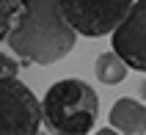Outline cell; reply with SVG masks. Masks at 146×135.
<instances>
[{
    "label": "cell",
    "instance_id": "1",
    "mask_svg": "<svg viewBox=\"0 0 146 135\" xmlns=\"http://www.w3.org/2000/svg\"><path fill=\"white\" fill-rule=\"evenodd\" d=\"M6 41L19 61L55 64L72 53L77 44V31L66 22L61 0H28Z\"/></svg>",
    "mask_w": 146,
    "mask_h": 135
},
{
    "label": "cell",
    "instance_id": "2",
    "mask_svg": "<svg viewBox=\"0 0 146 135\" xmlns=\"http://www.w3.org/2000/svg\"><path fill=\"white\" fill-rule=\"evenodd\" d=\"M97 116L99 96L86 80H58L41 99V119L52 135H88Z\"/></svg>",
    "mask_w": 146,
    "mask_h": 135
},
{
    "label": "cell",
    "instance_id": "3",
    "mask_svg": "<svg viewBox=\"0 0 146 135\" xmlns=\"http://www.w3.org/2000/svg\"><path fill=\"white\" fill-rule=\"evenodd\" d=\"M41 102L17 77H0V135H39Z\"/></svg>",
    "mask_w": 146,
    "mask_h": 135
},
{
    "label": "cell",
    "instance_id": "4",
    "mask_svg": "<svg viewBox=\"0 0 146 135\" xmlns=\"http://www.w3.org/2000/svg\"><path fill=\"white\" fill-rule=\"evenodd\" d=\"M132 3L135 0H61V11L77 36L97 39L119 28V22L130 14Z\"/></svg>",
    "mask_w": 146,
    "mask_h": 135
},
{
    "label": "cell",
    "instance_id": "5",
    "mask_svg": "<svg viewBox=\"0 0 146 135\" xmlns=\"http://www.w3.org/2000/svg\"><path fill=\"white\" fill-rule=\"evenodd\" d=\"M110 44H113V53H119L130 69L146 72V0L132 3L130 14L113 31Z\"/></svg>",
    "mask_w": 146,
    "mask_h": 135
},
{
    "label": "cell",
    "instance_id": "6",
    "mask_svg": "<svg viewBox=\"0 0 146 135\" xmlns=\"http://www.w3.org/2000/svg\"><path fill=\"white\" fill-rule=\"evenodd\" d=\"M110 127L119 130L121 135H143L146 132V105L132 99V96L116 99L113 108H110Z\"/></svg>",
    "mask_w": 146,
    "mask_h": 135
},
{
    "label": "cell",
    "instance_id": "7",
    "mask_svg": "<svg viewBox=\"0 0 146 135\" xmlns=\"http://www.w3.org/2000/svg\"><path fill=\"white\" fill-rule=\"evenodd\" d=\"M127 69L130 66L121 61L119 53H102L97 55V64H94V72H97V80L99 83H105V86H116V83H121L127 77Z\"/></svg>",
    "mask_w": 146,
    "mask_h": 135
},
{
    "label": "cell",
    "instance_id": "8",
    "mask_svg": "<svg viewBox=\"0 0 146 135\" xmlns=\"http://www.w3.org/2000/svg\"><path fill=\"white\" fill-rule=\"evenodd\" d=\"M25 6H28V0H0V39L8 36V31L14 28Z\"/></svg>",
    "mask_w": 146,
    "mask_h": 135
},
{
    "label": "cell",
    "instance_id": "9",
    "mask_svg": "<svg viewBox=\"0 0 146 135\" xmlns=\"http://www.w3.org/2000/svg\"><path fill=\"white\" fill-rule=\"evenodd\" d=\"M17 69H19V64L0 47V77H17Z\"/></svg>",
    "mask_w": 146,
    "mask_h": 135
},
{
    "label": "cell",
    "instance_id": "10",
    "mask_svg": "<svg viewBox=\"0 0 146 135\" xmlns=\"http://www.w3.org/2000/svg\"><path fill=\"white\" fill-rule=\"evenodd\" d=\"M97 135H121V132H119V130H113V127H110V130H97Z\"/></svg>",
    "mask_w": 146,
    "mask_h": 135
}]
</instances>
